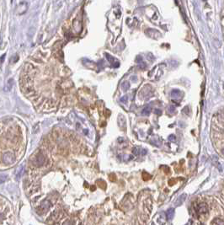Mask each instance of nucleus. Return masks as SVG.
Returning <instances> with one entry per match:
<instances>
[{
	"instance_id": "6ab92c4d",
	"label": "nucleus",
	"mask_w": 224,
	"mask_h": 225,
	"mask_svg": "<svg viewBox=\"0 0 224 225\" xmlns=\"http://www.w3.org/2000/svg\"><path fill=\"white\" fill-rule=\"evenodd\" d=\"M146 154H147V151L145 150V149L140 148V155L141 154H142V155H145Z\"/></svg>"
},
{
	"instance_id": "2eb2a0df",
	"label": "nucleus",
	"mask_w": 224,
	"mask_h": 225,
	"mask_svg": "<svg viewBox=\"0 0 224 225\" xmlns=\"http://www.w3.org/2000/svg\"><path fill=\"white\" fill-rule=\"evenodd\" d=\"M169 140L170 142H173V143H175L176 142V137L174 135H170L169 137Z\"/></svg>"
},
{
	"instance_id": "aec40b11",
	"label": "nucleus",
	"mask_w": 224,
	"mask_h": 225,
	"mask_svg": "<svg viewBox=\"0 0 224 225\" xmlns=\"http://www.w3.org/2000/svg\"><path fill=\"white\" fill-rule=\"evenodd\" d=\"M174 110H175V108H174V106H169V111L170 112V113H173V112H174Z\"/></svg>"
},
{
	"instance_id": "7ed1b4c3",
	"label": "nucleus",
	"mask_w": 224,
	"mask_h": 225,
	"mask_svg": "<svg viewBox=\"0 0 224 225\" xmlns=\"http://www.w3.org/2000/svg\"><path fill=\"white\" fill-rule=\"evenodd\" d=\"M207 211H208V208H207V206H206V203H200V204L198 206V212L200 213L204 214V213L207 212Z\"/></svg>"
},
{
	"instance_id": "f257e3e1",
	"label": "nucleus",
	"mask_w": 224,
	"mask_h": 225,
	"mask_svg": "<svg viewBox=\"0 0 224 225\" xmlns=\"http://www.w3.org/2000/svg\"><path fill=\"white\" fill-rule=\"evenodd\" d=\"M2 162L6 164H11L14 162V155L10 152L4 153L2 157Z\"/></svg>"
},
{
	"instance_id": "9b49d317",
	"label": "nucleus",
	"mask_w": 224,
	"mask_h": 225,
	"mask_svg": "<svg viewBox=\"0 0 224 225\" xmlns=\"http://www.w3.org/2000/svg\"><path fill=\"white\" fill-rule=\"evenodd\" d=\"M142 179H143V180H150L152 178V176L150 175L148 173V172H146V171H143L142 172Z\"/></svg>"
},
{
	"instance_id": "4be33fe9",
	"label": "nucleus",
	"mask_w": 224,
	"mask_h": 225,
	"mask_svg": "<svg viewBox=\"0 0 224 225\" xmlns=\"http://www.w3.org/2000/svg\"><path fill=\"white\" fill-rule=\"evenodd\" d=\"M174 182H175V180L172 179V180H169V185H173Z\"/></svg>"
},
{
	"instance_id": "f8f14e48",
	"label": "nucleus",
	"mask_w": 224,
	"mask_h": 225,
	"mask_svg": "<svg viewBox=\"0 0 224 225\" xmlns=\"http://www.w3.org/2000/svg\"><path fill=\"white\" fill-rule=\"evenodd\" d=\"M97 184L99 185V186L100 188H102V189L105 190V188H106V184H105V182L104 181V180H97Z\"/></svg>"
},
{
	"instance_id": "20e7f679",
	"label": "nucleus",
	"mask_w": 224,
	"mask_h": 225,
	"mask_svg": "<svg viewBox=\"0 0 224 225\" xmlns=\"http://www.w3.org/2000/svg\"><path fill=\"white\" fill-rule=\"evenodd\" d=\"M50 207H51V203H50L48 201L45 200L44 201H42V203H41V205H40V208H41L42 212H46V210H48Z\"/></svg>"
},
{
	"instance_id": "39448f33",
	"label": "nucleus",
	"mask_w": 224,
	"mask_h": 225,
	"mask_svg": "<svg viewBox=\"0 0 224 225\" xmlns=\"http://www.w3.org/2000/svg\"><path fill=\"white\" fill-rule=\"evenodd\" d=\"M166 215H167V218L171 220V219L174 218V208L169 209V210L167 211V212H166Z\"/></svg>"
},
{
	"instance_id": "f03ea898",
	"label": "nucleus",
	"mask_w": 224,
	"mask_h": 225,
	"mask_svg": "<svg viewBox=\"0 0 224 225\" xmlns=\"http://www.w3.org/2000/svg\"><path fill=\"white\" fill-rule=\"evenodd\" d=\"M45 162H46V158L43 155V154H41V153L38 155H36V158H35V159H34V164L36 166H38V167L43 165V164H45Z\"/></svg>"
},
{
	"instance_id": "0eeeda50",
	"label": "nucleus",
	"mask_w": 224,
	"mask_h": 225,
	"mask_svg": "<svg viewBox=\"0 0 224 225\" xmlns=\"http://www.w3.org/2000/svg\"><path fill=\"white\" fill-rule=\"evenodd\" d=\"M185 197H186V195H185V194H184V195H181L180 197H179V198H178V200L176 201V205L179 206V205L182 204L183 201H184L185 200Z\"/></svg>"
},
{
	"instance_id": "4468645a",
	"label": "nucleus",
	"mask_w": 224,
	"mask_h": 225,
	"mask_svg": "<svg viewBox=\"0 0 224 225\" xmlns=\"http://www.w3.org/2000/svg\"><path fill=\"white\" fill-rule=\"evenodd\" d=\"M122 87H123V90L125 91H126L129 89V87H130V84H129L127 82H125L124 84H122Z\"/></svg>"
},
{
	"instance_id": "6e6552de",
	"label": "nucleus",
	"mask_w": 224,
	"mask_h": 225,
	"mask_svg": "<svg viewBox=\"0 0 224 225\" xmlns=\"http://www.w3.org/2000/svg\"><path fill=\"white\" fill-rule=\"evenodd\" d=\"M180 94H181L180 91L178 90H172V92H171V96L173 97V98H178V97L180 96Z\"/></svg>"
},
{
	"instance_id": "ddd939ff",
	"label": "nucleus",
	"mask_w": 224,
	"mask_h": 225,
	"mask_svg": "<svg viewBox=\"0 0 224 225\" xmlns=\"http://www.w3.org/2000/svg\"><path fill=\"white\" fill-rule=\"evenodd\" d=\"M132 153H133V154L136 155V156L140 155V148H135L134 149H133Z\"/></svg>"
},
{
	"instance_id": "393cba45",
	"label": "nucleus",
	"mask_w": 224,
	"mask_h": 225,
	"mask_svg": "<svg viewBox=\"0 0 224 225\" xmlns=\"http://www.w3.org/2000/svg\"><path fill=\"white\" fill-rule=\"evenodd\" d=\"M204 1H206V0H204Z\"/></svg>"
},
{
	"instance_id": "a211bd4d",
	"label": "nucleus",
	"mask_w": 224,
	"mask_h": 225,
	"mask_svg": "<svg viewBox=\"0 0 224 225\" xmlns=\"http://www.w3.org/2000/svg\"><path fill=\"white\" fill-rule=\"evenodd\" d=\"M127 100H128V96H127V95H125V96L122 97V98L121 99V101L122 102V103H126Z\"/></svg>"
},
{
	"instance_id": "412c9836",
	"label": "nucleus",
	"mask_w": 224,
	"mask_h": 225,
	"mask_svg": "<svg viewBox=\"0 0 224 225\" xmlns=\"http://www.w3.org/2000/svg\"><path fill=\"white\" fill-rule=\"evenodd\" d=\"M155 114H157V115H158V116H160L162 114V111L160 110H158V109H157V110H155Z\"/></svg>"
},
{
	"instance_id": "423d86ee",
	"label": "nucleus",
	"mask_w": 224,
	"mask_h": 225,
	"mask_svg": "<svg viewBox=\"0 0 224 225\" xmlns=\"http://www.w3.org/2000/svg\"><path fill=\"white\" fill-rule=\"evenodd\" d=\"M212 225H224V221L220 218H215L212 222Z\"/></svg>"
},
{
	"instance_id": "9d476101",
	"label": "nucleus",
	"mask_w": 224,
	"mask_h": 225,
	"mask_svg": "<svg viewBox=\"0 0 224 225\" xmlns=\"http://www.w3.org/2000/svg\"><path fill=\"white\" fill-rule=\"evenodd\" d=\"M150 111H151V108H150L149 106H147V107H145L143 110H142V114L143 116H148L150 114Z\"/></svg>"
},
{
	"instance_id": "b1692460",
	"label": "nucleus",
	"mask_w": 224,
	"mask_h": 225,
	"mask_svg": "<svg viewBox=\"0 0 224 225\" xmlns=\"http://www.w3.org/2000/svg\"><path fill=\"white\" fill-rule=\"evenodd\" d=\"M223 154H224V149H223Z\"/></svg>"
},
{
	"instance_id": "1a4fd4ad",
	"label": "nucleus",
	"mask_w": 224,
	"mask_h": 225,
	"mask_svg": "<svg viewBox=\"0 0 224 225\" xmlns=\"http://www.w3.org/2000/svg\"><path fill=\"white\" fill-rule=\"evenodd\" d=\"M23 172H24V166H21V167L18 169V170H17V172H16V177L18 178V179H20L21 176H22Z\"/></svg>"
},
{
	"instance_id": "f3484780",
	"label": "nucleus",
	"mask_w": 224,
	"mask_h": 225,
	"mask_svg": "<svg viewBox=\"0 0 224 225\" xmlns=\"http://www.w3.org/2000/svg\"><path fill=\"white\" fill-rule=\"evenodd\" d=\"M110 180H111V181H115V180H116V176H115V174H110Z\"/></svg>"
},
{
	"instance_id": "5701e85b",
	"label": "nucleus",
	"mask_w": 224,
	"mask_h": 225,
	"mask_svg": "<svg viewBox=\"0 0 224 225\" xmlns=\"http://www.w3.org/2000/svg\"><path fill=\"white\" fill-rule=\"evenodd\" d=\"M94 189H95V187H94V186H92V188H91V190H92V191H93V190H94Z\"/></svg>"
},
{
	"instance_id": "dca6fc26",
	"label": "nucleus",
	"mask_w": 224,
	"mask_h": 225,
	"mask_svg": "<svg viewBox=\"0 0 224 225\" xmlns=\"http://www.w3.org/2000/svg\"><path fill=\"white\" fill-rule=\"evenodd\" d=\"M161 170H164V172L165 173H169V168L168 167V166H165V165H163L160 167Z\"/></svg>"
}]
</instances>
